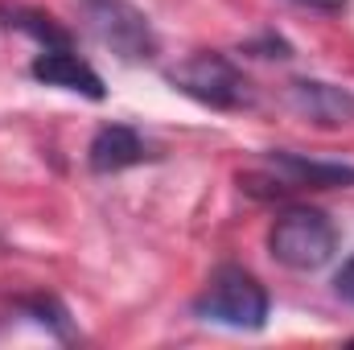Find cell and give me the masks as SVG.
I'll return each instance as SVG.
<instances>
[{"label": "cell", "mask_w": 354, "mask_h": 350, "mask_svg": "<svg viewBox=\"0 0 354 350\" xmlns=\"http://www.w3.org/2000/svg\"><path fill=\"white\" fill-rule=\"evenodd\" d=\"M268 288L239 264H223L210 272L206 288L194 297V313L202 322H214V326H227V330H264L268 326Z\"/></svg>", "instance_id": "cell-1"}, {"label": "cell", "mask_w": 354, "mask_h": 350, "mask_svg": "<svg viewBox=\"0 0 354 350\" xmlns=\"http://www.w3.org/2000/svg\"><path fill=\"white\" fill-rule=\"evenodd\" d=\"M165 83L177 95H185V99H194V103H202L210 111H243V107L256 103L252 79L227 54H214V50L181 58L177 66L165 71Z\"/></svg>", "instance_id": "cell-2"}, {"label": "cell", "mask_w": 354, "mask_h": 350, "mask_svg": "<svg viewBox=\"0 0 354 350\" xmlns=\"http://www.w3.org/2000/svg\"><path fill=\"white\" fill-rule=\"evenodd\" d=\"M334 252H338V227L313 206L284 210L268 231V256L288 272H317L334 260Z\"/></svg>", "instance_id": "cell-3"}, {"label": "cell", "mask_w": 354, "mask_h": 350, "mask_svg": "<svg viewBox=\"0 0 354 350\" xmlns=\"http://www.w3.org/2000/svg\"><path fill=\"white\" fill-rule=\"evenodd\" d=\"M79 17L87 25V33L120 62L136 66V62H153L161 42L149 25V17L128 4V0H79Z\"/></svg>", "instance_id": "cell-4"}, {"label": "cell", "mask_w": 354, "mask_h": 350, "mask_svg": "<svg viewBox=\"0 0 354 350\" xmlns=\"http://www.w3.org/2000/svg\"><path fill=\"white\" fill-rule=\"evenodd\" d=\"M268 169L272 177H264L268 194H288V190H351L354 185V165L351 161H313L288 149L268 153Z\"/></svg>", "instance_id": "cell-5"}, {"label": "cell", "mask_w": 354, "mask_h": 350, "mask_svg": "<svg viewBox=\"0 0 354 350\" xmlns=\"http://www.w3.org/2000/svg\"><path fill=\"white\" fill-rule=\"evenodd\" d=\"M288 107L313 128H346L354 124V91L326 83V79H292Z\"/></svg>", "instance_id": "cell-6"}, {"label": "cell", "mask_w": 354, "mask_h": 350, "mask_svg": "<svg viewBox=\"0 0 354 350\" xmlns=\"http://www.w3.org/2000/svg\"><path fill=\"white\" fill-rule=\"evenodd\" d=\"M29 75H33L37 83H46V87L75 91V95H87V99H95V103L107 95L103 79L95 75V66H91L87 58H79V54L71 50V42H66V46H41V54L29 62Z\"/></svg>", "instance_id": "cell-7"}, {"label": "cell", "mask_w": 354, "mask_h": 350, "mask_svg": "<svg viewBox=\"0 0 354 350\" xmlns=\"http://www.w3.org/2000/svg\"><path fill=\"white\" fill-rule=\"evenodd\" d=\"M149 145L136 128L128 124H103L95 136H91V149H87V165L91 174L107 177V174H120V169H132L140 161H149Z\"/></svg>", "instance_id": "cell-8"}, {"label": "cell", "mask_w": 354, "mask_h": 350, "mask_svg": "<svg viewBox=\"0 0 354 350\" xmlns=\"http://www.w3.org/2000/svg\"><path fill=\"white\" fill-rule=\"evenodd\" d=\"M37 326H46L54 338H75V330H71V313H66V305L58 301V297H21L17 301Z\"/></svg>", "instance_id": "cell-9"}, {"label": "cell", "mask_w": 354, "mask_h": 350, "mask_svg": "<svg viewBox=\"0 0 354 350\" xmlns=\"http://www.w3.org/2000/svg\"><path fill=\"white\" fill-rule=\"evenodd\" d=\"M8 25L25 29V33H29V37H37L41 46H66V42H71V37H66L50 17H41V12H21V8H17V12H8Z\"/></svg>", "instance_id": "cell-10"}, {"label": "cell", "mask_w": 354, "mask_h": 350, "mask_svg": "<svg viewBox=\"0 0 354 350\" xmlns=\"http://www.w3.org/2000/svg\"><path fill=\"white\" fill-rule=\"evenodd\" d=\"M334 293H338L342 301H351V305H354V256L342 264V272L334 276Z\"/></svg>", "instance_id": "cell-11"}, {"label": "cell", "mask_w": 354, "mask_h": 350, "mask_svg": "<svg viewBox=\"0 0 354 350\" xmlns=\"http://www.w3.org/2000/svg\"><path fill=\"white\" fill-rule=\"evenodd\" d=\"M248 50H252V54H256V50H264L260 58H292V50H288V46L280 42V37H272V33H268L264 42H252Z\"/></svg>", "instance_id": "cell-12"}, {"label": "cell", "mask_w": 354, "mask_h": 350, "mask_svg": "<svg viewBox=\"0 0 354 350\" xmlns=\"http://www.w3.org/2000/svg\"><path fill=\"white\" fill-rule=\"evenodd\" d=\"M288 4L309 8V12H342L346 8V0H288Z\"/></svg>", "instance_id": "cell-13"}]
</instances>
